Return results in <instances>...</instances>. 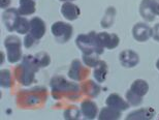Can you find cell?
<instances>
[{
    "instance_id": "6da1fadb",
    "label": "cell",
    "mask_w": 159,
    "mask_h": 120,
    "mask_svg": "<svg viewBox=\"0 0 159 120\" xmlns=\"http://www.w3.org/2000/svg\"><path fill=\"white\" fill-rule=\"evenodd\" d=\"M50 86L52 89V95L55 99L78 100L81 97V87L77 83H72L61 76H55L51 79Z\"/></svg>"
},
{
    "instance_id": "7a4b0ae2",
    "label": "cell",
    "mask_w": 159,
    "mask_h": 120,
    "mask_svg": "<svg viewBox=\"0 0 159 120\" xmlns=\"http://www.w3.org/2000/svg\"><path fill=\"white\" fill-rule=\"evenodd\" d=\"M39 68L34 56H24L22 62L14 69L16 80L23 86H29L35 81V72H39Z\"/></svg>"
},
{
    "instance_id": "3957f363",
    "label": "cell",
    "mask_w": 159,
    "mask_h": 120,
    "mask_svg": "<svg viewBox=\"0 0 159 120\" xmlns=\"http://www.w3.org/2000/svg\"><path fill=\"white\" fill-rule=\"evenodd\" d=\"M47 97V89L44 87L39 86L29 90H21L17 94V104L23 109L39 108L46 103Z\"/></svg>"
},
{
    "instance_id": "277c9868",
    "label": "cell",
    "mask_w": 159,
    "mask_h": 120,
    "mask_svg": "<svg viewBox=\"0 0 159 120\" xmlns=\"http://www.w3.org/2000/svg\"><path fill=\"white\" fill-rule=\"evenodd\" d=\"M75 45L83 52V54H98L104 52L103 46L101 45L98 34L95 31H90L86 34H80L75 39Z\"/></svg>"
},
{
    "instance_id": "5b68a950",
    "label": "cell",
    "mask_w": 159,
    "mask_h": 120,
    "mask_svg": "<svg viewBox=\"0 0 159 120\" xmlns=\"http://www.w3.org/2000/svg\"><path fill=\"white\" fill-rule=\"evenodd\" d=\"M21 45V39L17 35H8L4 39V47L11 63H17L22 59Z\"/></svg>"
},
{
    "instance_id": "8992f818",
    "label": "cell",
    "mask_w": 159,
    "mask_h": 120,
    "mask_svg": "<svg viewBox=\"0 0 159 120\" xmlns=\"http://www.w3.org/2000/svg\"><path fill=\"white\" fill-rule=\"evenodd\" d=\"M51 32L55 37L56 42L59 44H65L71 39L74 33V28L71 25L65 22H55L51 27Z\"/></svg>"
},
{
    "instance_id": "52a82bcc",
    "label": "cell",
    "mask_w": 159,
    "mask_h": 120,
    "mask_svg": "<svg viewBox=\"0 0 159 120\" xmlns=\"http://www.w3.org/2000/svg\"><path fill=\"white\" fill-rule=\"evenodd\" d=\"M90 74L88 67L82 64V62L78 59L72 60L70 67L68 71V77L74 81H84Z\"/></svg>"
},
{
    "instance_id": "ba28073f",
    "label": "cell",
    "mask_w": 159,
    "mask_h": 120,
    "mask_svg": "<svg viewBox=\"0 0 159 120\" xmlns=\"http://www.w3.org/2000/svg\"><path fill=\"white\" fill-rule=\"evenodd\" d=\"M152 33H153V29L148 26L145 23H136L132 28V36L136 42L139 43H145L152 37Z\"/></svg>"
},
{
    "instance_id": "9c48e42d",
    "label": "cell",
    "mask_w": 159,
    "mask_h": 120,
    "mask_svg": "<svg viewBox=\"0 0 159 120\" xmlns=\"http://www.w3.org/2000/svg\"><path fill=\"white\" fill-rule=\"evenodd\" d=\"M20 12L17 8H6L2 14V21L4 23L6 29L9 32H14L16 31V26L20 19Z\"/></svg>"
},
{
    "instance_id": "30bf717a",
    "label": "cell",
    "mask_w": 159,
    "mask_h": 120,
    "mask_svg": "<svg viewBox=\"0 0 159 120\" xmlns=\"http://www.w3.org/2000/svg\"><path fill=\"white\" fill-rule=\"evenodd\" d=\"M46 33V23L43 19L34 17L30 20V30L28 34L33 37L36 42H39L44 36Z\"/></svg>"
},
{
    "instance_id": "8fae6325",
    "label": "cell",
    "mask_w": 159,
    "mask_h": 120,
    "mask_svg": "<svg viewBox=\"0 0 159 120\" xmlns=\"http://www.w3.org/2000/svg\"><path fill=\"white\" fill-rule=\"evenodd\" d=\"M119 60L122 66L126 68H131L139 64V56L132 50H124L120 53Z\"/></svg>"
},
{
    "instance_id": "7c38bea8",
    "label": "cell",
    "mask_w": 159,
    "mask_h": 120,
    "mask_svg": "<svg viewBox=\"0 0 159 120\" xmlns=\"http://www.w3.org/2000/svg\"><path fill=\"white\" fill-rule=\"evenodd\" d=\"M156 115V111L154 109L150 108H142L139 110H135L131 113H129L126 116V120H151Z\"/></svg>"
},
{
    "instance_id": "4fadbf2b",
    "label": "cell",
    "mask_w": 159,
    "mask_h": 120,
    "mask_svg": "<svg viewBox=\"0 0 159 120\" xmlns=\"http://www.w3.org/2000/svg\"><path fill=\"white\" fill-rule=\"evenodd\" d=\"M98 34V39H99L101 45L103 48L113 50L116 49L120 44L119 36L115 33H107V32H100Z\"/></svg>"
},
{
    "instance_id": "5bb4252c",
    "label": "cell",
    "mask_w": 159,
    "mask_h": 120,
    "mask_svg": "<svg viewBox=\"0 0 159 120\" xmlns=\"http://www.w3.org/2000/svg\"><path fill=\"white\" fill-rule=\"evenodd\" d=\"M61 14L66 20L75 21L81 15V9L72 2H64V4L61 6Z\"/></svg>"
},
{
    "instance_id": "9a60e30c",
    "label": "cell",
    "mask_w": 159,
    "mask_h": 120,
    "mask_svg": "<svg viewBox=\"0 0 159 120\" xmlns=\"http://www.w3.org/2000/svg\"><path fill=\"white\" fill-rule=\"evenodd\" d=\"M106 104L107 107H111V108H114L116 110H119V111H125L129 108V104L127 103V100H124L122 97H121L119 94L117 93H112L107 96V99L106 100Z\"/></svg>"
},
{
    "instance_id": "2e32d148",
    "label": "cell",
    "mask_w": 159,
    "mask_h": 120,
    "mask_svg": "<svg viewBox=\"0 0 159 120\" xmlns=\"http://www.w3.org/2000/svg\"><path fill=\"white\" fill-rule=\"evenodd\" d=\"M81 112L84 115L85 119H94L98 113L97 105L94 102H92V100L86 99L81 104Z\"/></svg>"
},
{
    "instance_id": "e0dca14e",
    "label": "cell",
    "mask_w": 159,
    "mask_h": 120,
    "mask_svg": "<svg viewBox=\"0 0 159 120\" xmlns=\"http://www.w3.org/2000/svg\"><path fill=\"white\" fill-rule=\"evenodd\" d=\"M81 89L86 96L91 97V99H94V97L98 96V94H99L101 91L99 84L95 83V82L92 80L85 81L84 83L82 84Z\"/></svg>"
},
{
    "instance_id": "ac0fdd59",
    "label": "cell",
    "mask_w": 159,
    "mask_h": 120,
    "mask_svg": "<svg viewBox=\"0 0 159 120\" xmlns=\"http://www.w3.org/2000/svg\"><path fill=\"white\" fill-rule=\"evenodd\" d=\"M107 72H109V67H107V62L103 61V60H99L97 62V64L94 66L93 72L94 79L96 80L97 83H103L106 81Z\"/></svg>"
},
{
    "instance_id": "d6986e66",
    "label": "cell",
    "mask_w": 159,
    "mask_h": 120,
    "mask_svg": "<svg viewBox=\"0 0 159 120\" xmlns=\"http://www.w3.org/2000/svg\"><path fill=\"white\" fill-rule=\"evenodd\" d=\"M139 14L142 18H144L147 22H153L155 20L156 16L152 11L151 0H142L141 5H139Z\"/></svg>"
},
{
    "instance_id": "ffe728a7",
    "label": "cell",
    "mask_w": 159,
    "mask_h": 120,
    "mask_svg": "<svg viewBox=\"0 0 159 120\" xmlns=\"http://www.w3.org/2000/svg\"><path fill=\"white\" fill-rule=\"evenodd\" d=\"M18 11L21 16H30L33 15L36 11V3L34 0H20L19 1Z\"/></svg>"
},
{
    "instance_id": "44dd1931",
    "label": "cell",
    "mask_w": 159,
    "mask_h": 120,
    "mask_svg": "<svg viewBox=\"0 0 159 120\" xmlns=\"http://www.w3.org/2000/svg\"><path fill=\"white\" fill-rule=\"evenodd\" d=\"M121 111L111 107H106L100 111L98 119L99 120H116L121 118Z\"/></svg>"
},
{
    "instance_id": "7402d4cb",
    "label": "cell",
    "mask_w": 159,
    "mask_h": 120,
    "mask_svg": "<svg viewBox=\"0 0 159 120\" xmlns=\"http://www.w3.org/2000/svg\"><path fill=\"white\" fill-rule=\"evenodd\" d=\"M130 89H131L135 94H138V95L143 97L148 93L149 85L145 80L138 79V80L133 81V83L131 84V86H130Z\"/></svg>"
},
{
    "instance_id": "603a6c76",
    "label": "cell",
    "mask_w": 159,
    "mask_h": 120,
    "mask_svg": "<svg viewBox=\"0 0 159 120\" xmlns=\"http://www.w3.org/2000/svg\"><path fill=\"white\" fill-rule=\"evenodd\" d=\"M115 17H116V8L114 6H110L107 8L104 16L101 20L100 24L102 28H110L111 26H113L114 22H115Z\"/></svg>"
},
{
    "instance_id": "cb8c5ba5",
    "label": "cell",
    "mask_w": 159,
    "mask_h": 120,
    "mask_svg": "<svg viewBox=\"0 0 159 120\" xmlns=\"http://www.w3.org/2000/svg\"><path fill=\"white\" fill-rule=\"evenodd\" d=\"M12 84H14V81H12L11 71L1 69V72H0V85H1V88L7 89V88H11L12 86Z\"/></svg>"
},
{
    "instance_id": "d4e9b609",
    "label": "cell",
    "mask_w": 159,
    "mask_h": 120,
    "mask_svg": "<svg viewBox=\"0 0 159 120\" xmlns=\"http://www.w3.org/2000/svg\"><path fill=\"white\" fill-rule=\"evenodd\" d=\"M30 30V21H28L26 18L20 17L17 26H16V31L20 34H27Z\"/></svg>"
},
{
    "instance_id": "484cf974",
    "label": "cell",
    "mask_w": 159,
    "mask_h": 120,
    "mask_svg": "<svg viewBox=\"0 0 159 120\" xmlns=\"http://www.w3.org/2000/svg\"><path fill=\"white\" fill-rule=\"evenodd\" d=\"M126 99L127 103L129 104V106H133V107H138L143 103V97L135 94L131 89H129L126 92Z\"/></svg>"
},
{
    "instance_id": "4316f807",
    "label": "cell",
    "mask_w": 159,
    "mask_h": 120,
    "mask_svg": "<svg viewBox=\"0 0 159 120\" xmlns=\"http://www.w3.org/2000/svg\"><path fill=\"white\" fill-rule=\"evenodd\" d=\"M34 57H35L37 64H39V66L40 68L41 67H47V66L50 65L51 57L47 52H39V53H37L36 55H34Z\"/></svg>"
},
{
    "instance_id": "83f0119b",
    "label": "cell",
    "mask_w": 159,
    "mask_h": 120,
    "mask_svg": "<svg viewBox=\"0 0 159 120\" xmlns=\"http://www.w3.org/2000/svg\"><path fill=\"white\" fill-rule=\"evenodd\" d=\"M63 116L66 120H78L80 119V110L78 107L70 106L64 111Z\"/></svg>"
},
{
    "instance_id": "f1b7e54d",
    "label": "cell",
    "mask_w": 159,
    "mask_h": 120,
    "mask_svg": "<svg viewBox=\"0 0 159 120\" xmlns=\"http://www.w3.org/2000/svg\"><path fill=\"white\" fill-rule=\"evenodd\" d=\"M99 55L98 54H83V61L86 64V66L89 67H94L99 61Z\"/></svg>"
},
{
    "instance_id": "f546056e",
    "label": "cell",
    "mask_w": 159,
    "mask_h": 120,
    "mask_svg": "<svg viewBox=\"0 0 159 120\" xmlns=\"http://www.w3.org/2000/svg\"><path fill=\"white\" fill-rule=\"evenodd\" d=\"M35 43H37V42L31 35H29V34H26V35H25V39H24V47L26 49L31 48V47H32Z\"/></svg>"
},
{
    "instance_id": "4dcf8cb0",
    "label": "cell",
    "mask_w": 159,
    "mask_h": 120,
    "mask_svg": "<svg viewBox=\"0 0 159 120\" xmlns=\"http://www.w3.org/2000/svg\"><path fill=\"white\" fill-rule=\"evenodd\" d=\"M152 11L155 16H159V0H151Z\"/></svg>"
},
{
    "instance_id": "1f68e13d",
    "label": "cell",
    "mask_w": 159,
    "mask_h": 120,
    "mask_svg": "<svg viewBox=\"0 0 159 120\" xmlns=\"http://www.w3.org/2000/svg\"><path fill=\"white\" fill-rule=\"evenodd\" d=\"M152 36L155 40L159 42V23L156 24L153 28V33H152Z\"/></svg>"
},
{
    "instance_id": "d6a6232c",
    "label": "cell",
    "mask_w": 159,
    "mask_h": 120,
    "mask_svg": "<svg viewBox=\"0 0 159 120\" xmlns=\"http://www.w3.org/2000/svg\"><path fill=\"white\" fill-rule=\"evenodd\" d=\"M9 4H11V0H0V7L3 8H7Z\"/></svg>"
},
{
    "instance_id": "836d02e7",
    "label": "cell",
    "mask_w": 159,
    "mask_h": 120,
    "mask_svg": "<svg viewBox=\"0 0 159 120\" xmlns=\"http://www.w3.org/2000/svg\"><path fill=\"white\" fill-rule=\"evenodd\" d=\"M3 62H4V54H3V53L1 52V64H2Z\"/></svg>"
},
{
    "instance_id": "e575fe53",
    "label": "cell",
    "mask_w": 159,
    "mask_h": 120,
    "mask_svg": "<svg viewBox=\"0 0 159 120\" xmlns=\"http://www.w3.org/2000/svg\"><path fill=\"white\" fill-rule=\"evenodd\" d=\"M60 1H63V2H71V1H75V0H60Z\"/></svg>"
},
{
    "instance_id": "d590c367",
    "label": "cell",
    "mask_w": 159,
    "mask_h": 120,
    "mask_svg": "<svg viewBox=\"0 0 159 120\" xmlns=\"http://www.w3.org/2000/svg\"><path fill=\"white\" fill-rule=\"evenodd\" d=\"M156 67H157V69L159 71V59L157 60V62H156Z\"/></svg>"
}]
</instances>
